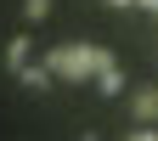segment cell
Listing matches in <instances>:
<instances>
[{
    "label": "cell",
    "instance_id": "6da1fadb",
    "mask_svg": "<svg viewBox=\"0 0 158 141\" xmlns=\"http://www.w3.org/2000/svg\"><path fill=\"white\" fill-rule=\"evenodd\" d=\"M107 56L113 51H102V45H56V51H45V62H51V73L62 85H85V79H96V68Z\"/></svg>",
    "mask_w": 158,
    "mask_h": 141
},
{
    "label": "cell",
    "instance_id": "277c9868",
    "mask_svg": "<svg viewBox=\"0 0 158 141\" xmlns=\"http://www.w3.org/2000/svg\"><path fill=\"white\" fill-rule=\"evenodd\" d=\"M28 56H34V39H28V34H17V39H11V45H6V73L17 79V73H23V68H28Z\"/></svg>",
    "mask_w": 158,
    "mask_h": 141
},
{
    "label": "cell",
    "instance_id": "52a82bcc",
    "mask_svg": "<svg viewBox=\"0 0 158 141\" xmlns=\"http://www.w3.org/2000/svg\"><path fill=\"white\" fill-rule=\"evenodd\" d=\"M124 141H158V130H152V124H141V130H130Z\"/></svg>",
    "mask_w": 158,
    "mask_h": 141
},
{
    "label": "cell",
    "instance_id": "8992f818",
    "mask_svg": "<svg viewBox=\"0 0 158 141\" xmlns=\"http://www.w3.org/2000/svg\"><path fill=\"white\" fill-rule=\"evenodd\" d=\"M23 17H28V23H45V17H51V0H23Z\"/></svg>",
    "mask_w": 158,
    "mask_h": 141
},
{
    "label": "cell",
    "instance_id": "7a4b0ae2",
    "mask_svg": "<svg viewBox=\"0 0 158 141\" xmlns=\"http://www.w3.org/2000/svg\"><path fill=\"white\" fill-rule=\"evenodd\" d=\"M17 85H23L28 96H45V90L56 85V73H51V62H28L23 73H17Z\"/></svg>",
    "mask_w": 158,
    "mask_h": 141
},
{
    "label": "cell",
    "instance_id": "3957f363",
    "mask_svg": "<svg viewBox=\"0 0 158 141\" xmlns=\"http://www.w3.org/2000/svg\"><path fill=\"white\" fill-rule=\"evenodd\" d=\"M130 113L141 118V124H158V90L141 85V90H130Z\"/></svg>",
    "mask_w": 158,
    "mask_h": 141
},
{
    "label": "cell",
    "instance_id": "ba28073f",
    "mask_svg": "<svg viewBox=\"0 0 158 141\" xmlns=\"http://www.w3.org/2000/svg\"><path fill=\"white\" fill-rule=\"evenodd\" d=\"M135 6H147V11H158V0H135Z\"/></svg>",
    "mask_w": 158,
    "mask_h": 141
},
{
    "label": "cell",
    "instance_id": "5b68a950",
    "mask_svg": "<svg viewBox=\"0 0 158 141\" xmlns=\"http://www.w3.org/2000/svg\"><path fill=\"white\" fill-rule=\"evenodd\" d=\"M96 90H102V96H124V68H118L113 56L96 68Z\"/></svg>",
    "mask_w": 158,
    "mask_h": 141
},
{
    "label": "cell",
    "instance_id": "9c48e42d",
    "mask_svg": "<svg viewBox=\"0 0 158 141\" xmlns=\"http://www.w3.org/2000/svg\"><path fill=\"white\" fill-rule=\"evenodd\" d=\"M107 6H135V0H107Z\"/></svg>",
    "mask_w": 158,
    "mask_h": 141
}]
</instances>
